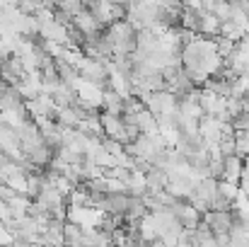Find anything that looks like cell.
Here are the masks:
<instances>
[{
  "label": "cell",
  "mask_w": 249,
  "mask_h": 247,
  "mask_svg": "<svg viewBox=\"0 0 249 247\" xmlns=\"http://www.w3.org/2000/svg\"><path fill=\"white\" fill-rule=\"evenodd\" d=\"M136 126H138V131H141V133H145V136H148V133H158V131H160V129H158V119H155L148 109H143V112L138 114Z\"/></svg>",
  "instance_id": "3957f363"
},
{
  "label": "cell",
  "mask_w": 249,
  "mask_h": 247,
  "mask_svg": "<svg viewBox=\"0 0 249 247\" xmlns=\"http://www.w3.org/2000/svg\"><path fill=\"white\" fill-rule=\"evenodd\" d=\"M203 223L211 228L213 235H230L235 226V209L232 211H208L203 213Z\"/></svg>",
  "instance_id": "6da1fadb"
},
{
  "label": "cell",
  "mask_w": 249,
  "mask_h": 247,
  "mask_svg": "<svg viewBox=\"0 0 249 247\" xmlns=\"http://www.w3.org/2000/svg\"><path fill=\"white\" fill-rule=\"evenodd\" d=\"M242 172H245V158L240 155H228L223 165V179L220 182H230V184H240L242 182Z\"/></svg>",
  "instance_id": "7a4b0ae2"
}]
</instances>
